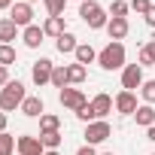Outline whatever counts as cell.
<instances>
[{
	"instance_id": "obj_31",
	"label": "cell",
	"mask_w": 155,
	"mask_h": 155,
	"mask_svg": "<svg viewBox=\"0 0 155 155\" xmlns=\"http://www.w3.org/2000/svg\"><path fill=\"white\" fill-rule=\"evenodd\" d=\"M131 9L140 12V15H146V12L152 9V3H149V0H131Z\"/></svg>"
},
{
	"instance_id": "obj_19",
	"label": "cell",
	"mask_w": 155,
	"mask_h": 155,
	"mask_svg": "<svg viewBox=\"0 0 155 155\" xmlns=\"http://www.w3.org/2000/svg\"><path fill=\"white\" fill-rule=\"evenodd\" d=\"M58 128H61V119L58 116H52V113H43L40 116V134H52Z\"/></svg>"
},
{
	"instance_id": "obj_36",
	"label": "cell",
	"mask_w": 155,
	"mask_h": 155,
	"mask_svg": "<svg viewBox=\"0 0 155 155\" xmlns=\"http://www.w3.org/2000/svg\"><path fill=\"white\" fill-rule=\"evenodd\" d=\"M12 3L15 0H0V9H12Z\"/></svg>"
},
{
	"instance_id": "obj_13",
	"label": "cell",
	"mask_w": 155,
	"mask_h": 155,
	"mask_svg": "<svg viewBox=\"0 0 155 155\" xmlns=\"http://www.w3.org/2000/svg\"><path fill=\"white\" fill-rule=\"evenodd\" d=\"M21 113H25L28 119H40V116L46 113V107H43V101H40V97H25V104H21Z\"/></svg>"
},
{
	"instance_id": "obj_17",
	"label": "cell",
	"mask_w": 155,
	"mask_h": 155,
	"mask_svg": "<svg viewBox=\"0 0 155 155\" xmlns=\"http://www.w3.org/2000/svg\"><path fill=\"white\" fill-rule=\"evenodd\" d=\"M134 119H137V125H143V128H152V125H155V110H152L149 104H146V107H137Z\"/></svg>"
},
{
	"instance_id": "obj_26",
	"label": "cell",
	"mask_w": 155,
	"mask_h": 155,
	"mask_svg": "<svg viewBox=\"0 0 155 155\" xmlns=\"http://www.w3.org/2000/svg\"><path fill=\"white\" fill-rule=\"evenodd\" d=\"M15 152V137H9L6 131L0 134V155H12Z\"/></svg>"
},
{
	"instance_id": "obj_15",
	"label": "cell",
	"mask_w": 155,
	"mask_h": 155,
	"mask_svg": "<svg viewBox=\"0 0 155 155\" xmlns=\"http://www.w3.org/2000/svg\"><path fill=\"white\" fill-rule=\"evenodd\" d=\"M15 37H18V25H15L12 18H3V21H0V43L9 46Z\"/></svg>"
},
{
	"instance_id": "obj_7",
	"label": "cell",
	"mask_w": 155,
	"mask_h": 155,
	"mask_svg": "<svg viewBox=\"0 0 155 155\" xmlns=\"http://www.w3.org/2000/svg\"><path fill=\"white\" fill-rule=\"evenodd\" d=\"M52 70H55V64H52L49 58H40V61L31 67V79H34L37 85H46V82H52Z\"/></svg>"
},
{
	"instance_id": "obj_21",
	"label": "cell",
	"mask_w": 155,
	"mask_h": 155,
	"mask_svg": "<svg viewBox=\"0 0 155 155\" xmlns=\"http://www.w3.org/2000/svg\"><path fill=\"white\" fill-rule=\"evenodd\" d=\"M152 64H155V40L140 49V67H152Z\"/></svg>"
},
{
	"instance_id": "obj_16",
	"label": "cell",
	"mask_w": 155,
	"mask_h": 155,
	"mask_svg": "<svg viewBox=\"0 0 155 155\" xmlns=\"http://www.w3.org/2000/svg\"><path fill=\"white\" fill-rule=\"evenodd\" d=\"M76 49H79L76 37H73L70 31H64V34L58 37V52H61V55H70V52H76Z\"/></svg>"
},
{
	"instance_id": "obj_40",
	"label": "cell",
	"mask_w": 155,
	"mask_h": 155,
	"mask_svg": "<svg viewBox=\"0 0 155 155\" xmlns=\"http://www.w3.org/2000/svg\"><path fill=\"white\" fill-rule=\"evenodd\" d=\"M25 3H34V0H25Z\"/></svg>"
},
{
	"instance_id": "obj_23",
	"label": "cell",
	"mask_w": 155,
	"mask_h": 155,
	"mask_svg": "<svg viewBox=\"0 0 155 155\" xmlns=\"http://www.w3.org/2000/svg\"><path fill=\"white\" fill-rule=\"evenodd\" d=\"M67 82H70L67 79V67H55L52 70V85L55 88H67Z\"/></svg>"
},
{
	"instance_id": "obj_27",
	"label": "cell",
	"mask_w": 155,
	"mask_h": 155,
	"mask_svg": "<svg viewBox=\"0 0 155 155\" xmlns=\"http://www.w3.org/2000/svg\"><path fill=\"white\" fill-rule=\"evenodd\" d=\"M140 94H143V101H146V104L152 107V104H155V79L143 82V85H140Z\"/></svg>"
},
{
	"instance_id": "obj_9",
	"label": "cell",
	"mask_w": 155,
	"mask_h": 155,
	"mask_svg": "<svg viewBox=\"0 0 155 155\" xmlns=\"http://www.w3.org/2000/svg\"><path fill=\"white\" fill-rule=\"evenodd\" d=\"M9 18H12L18 28H31V18H34V9H31V3H12V9H9Z\"/></svg>"
},
{
	"instance_id": "obj_39",
	"label": "cell",
	"mask_w": 155,
	"mask_h": 155,
	"mask_svg": "<svg viewBox=\"0 0 155 155\" xmlns=\"http://www.w3.org/2000/svg\"><path fill=\"white\" fill-rule=\"evenodd\" d=\"M101 155H113V152H101Z\"/></svg>"
},
{
	"instance_id": "obj_32",
	"label": "cell",
	"mask_w": 155,
	"mask_h": 155,
	"mask_svg": "<svg viewBox=\"0 0 155 155\" xmlns=\"http://www.w3.org/2000/svg\"><path fill=\"white\" fill-rule=\"evenodd\" d=\"M143 18H146V25H149V28H155V3H152V9H149Z\"/></svg>"
},
{
	"instance_id": "obj_38",
	"label": "cell",
	"mask_w": 155,
	"mask_h": 155,
	"mask_svg": "<svg viewBox=\"0 0 155 155\" xmlns=\"http://www.w3.org/2000/svg\"><path fill=\"white\" fill-rule=\"evenodd\" d=\"M46 155H58V149H49V152H46Z\"/></svg>"
},
{
	"instance_id": "obj_29",
	"label": "cell",
	"mask_w": 155,
	"mask_h": 155,
	"mask_svg": "<svg viewBox=\"0 0 155 155\" xmlns=\"http://www.w3.org/2000/svg\"><path fill=\"white\" fill-rule=\"evenodd\" d=\"M43 3H46L49 15H61V12H64V6H67V0H43Z\"/></svg>"
},
{
	"instance_id": "obj_2",
	"label": "cell",
	"mask_w": 155,
	"mask_h": 155,
	"mask_svg": "<svg viewBox=\"0 0 155 155\" xmlns=\"http://www.w3.org/2000/svg\"><path fill=\"white\" fill-rule=\"evenodd\" d=\"M97 64H101L104 70H119V67H125V46H122V43L104 46V49L97 52Z\"/></svg>"
},
{
	"instance_id": "obj_37",
	"label": "cell",
	"mask_w": 155,
	"mask_h": 155,
	"mask_svg": "<svg viewBox=\"0 0 155 155\" xmlns=\"http://www.w3.org/2000/svg\"><path fill=\"white\" fill-rule=\"evenodd\" d=\"M6 131V113H0V134Z\"/></svg>"
},
{
	"instance_id": "obj_22",
	"label": "cell",
	"mask_w": 155,
	"mask_h": 155,
	"mask_svg": "<svg viewBox=\"0 0 155 155\" xmlns=\"http://www.w3.org/2000/svg\"><path fill=\"white\" fill-rule=\"evenodd\" d=\"M67 79H70L73 85L85 82V67H82V64H70V67H67Z\"/></svg>"
},
{
	"instance_id": "obj_3",
	"label": "cell",
	"mask_w": 155,
	"mask_h": 155,
	"mask_svg": "<svg viewBox=\"0 0 155 155\" xmlns=\"http://www.w3.org/2000/svg\"><path fill=\"white\" fill-rule=\"evenodd\" d=\"M79 15H82V21H85L91 31L107 28V12H104V6H101V3H94V0H82Z\"/></svg>"
},
{
	"instance_id": "obj_5",
	"label": "cell",
	"mask_w": 155,
	"mask_h": 155,
	"mask_svg": "<svg viewBox=\"0 0 155 155\" xmlns=\"http://www.w3.org/2000/svg\"><path fill=\"white\" fill-rule=\"evenodd\" d=\"M58 101H61V107H67V110H73V113H79V110L88 104V101H85V94H82L79 88H61Z\"/></svg>"
},
{
	"instance_id": "obj_14",
	"label": "cell",
	"mask_w": 155,
	"mask_h": 155,
	"mask_svg": "<svg viewBox=\"0 0 155 155\" xmlns=\"http://www.w3.org/2000/svg\"><path fill=\"white\" fill-rule=\"evenodd\" d=\"M91 110H94L97 119H104L107 113H113V97H110V94H97V97L91 101Z\"/></svg>"
},
{
	"instance_id": "obj_8",
	"label": "cell",
	"mask_w": 155,
	"mask_h": 155,
	"mask_svg": "<svg viewBox=\"0 0 155 155\" xmlns=\"http://www.w3.org/2000/svg\"><path fill=\"white\" fill-rule=\"evenodd\" d=\"M15 149H18V155H46L43 149V140L40 137H18L15 140Z\"/></svg>"
},
{
	"instance_id": "obj_4",
	"label": "cell",
	"mask_w": 155,
	"mask_h": 155,
	"mask_svg": "<svg viewBox=\"0 0 155 155\" xmlns=\"http://www.w3.org/2000/svg\"><path fill=\"white\" fill-rule=\"evenodd\" d=\"M113 137V128H110V122H104V119H97V122H91L88 128H85V143L88 146H97V143H104V140H110Z\"/></svg>"
},
{
	"instance_id": "obj_30",
	"label": "cell",
	"mask_w": 155,
	"mask_h": 155,
	"mask_svg": "<svg viewBox=\"0 0 155 155\" xmlns=\"http://www.w3.org/2000/svg\"><path fill=\"white\" fill-rule=\"evenodd\" d=\"M76 116H79L82 122H88V125H91V122H97V116H94V110H91V104H85V107H82L79 113H76Z\"/></svg>"
},
{
	"instance_id": "obj_18",
	"label": "cell",
	"mask_w": 155,
	"mask_h": 155,
	"mask_svg": "<svg viewBox=\"0 0 155 155\" xmlns=\"http://www.w3.org/2000/svg\"><path fill=\"white\" fill-rule=\"evenodd\" d=\"M43 31H46L49 37H61V34H64V18H61V15H49L46 25H43Z\"/></svg>"
},
{
	"instance_id": "obj_10",
	"label": "cell",
	"mask_w": 155,
	"mask_h": 155,
	"mask_svg": "<svg viewBox=\"0 0 155 155\" xmlns=\"http://www.w3.org/2000/svg\"><path fill=\"white\" fill-rule=\"evenodd\" d=\"M128 18H113V21H107V34H110V40L113 43H122L125 37H128Z\"/></svg>"
},
{
	"instance_id": "obj_41",
	"label": "cell",
	"mask_w": 155,
	"mask_h": 155,
	"mask_svg": "<svg viewBox=\"0 0 155 155\" xmlns=\"http://www.w3.org/2000/svg\"><path fill=\"white\" fill-rule=\"evenodd\" d=\"M152 155H155V152H152Z\"/></svg>"
},
{
	"instance_id": "obj_20",
	"label": "cell",
	"mask_w": 155,
	"mask_h": 155,
	"mask_svg": "<svg viewBox=\"0 0 155 155\" xmlns=\"http://www.w3.org/2000/svg\"><path fill=\"white\" fill-rule=\"evenodd\" d=\"M73 55H76V64H82V67H85V64H91V61H97V52H94L91 46H85V43L76 49Z\"/></svg>"
},
{
	"instance_id": "obj_24",
	"label": "cell",
	"mask_w": 155,
	"mask_h": 155,
	"mask_svg": "<svg viewBox=\"0 0 155 155\" xmlns=\"http://www.w3.org/2000/svg\"><path fill=\"white\" fill-rule=\"evenodd\" d=\"M40 140H43V146H46V149H58L64 137H61V131H52V134H40Z\"/></svg>"
},
{
	"instance_id": "obj_33",
	"label": "cell",
	"mask_w": 155,
	"mask_h": 155,
	"mask_svg": "<svg viewBox=\"0 0 155 155\" xmlns=\"http://www.w3.org/2000/svg\"><path fill=\"white\" fill-rule=\"evenodd\" d=\"M76 155H97V152H94V146L85 143V146H79V152H76Z\"/></svg>"
},
{
	"instance_id": "obj_12",
	"label": "cell",
	"mask_w": 155,
	"mask_h": 155,
	"mask_svg": "<svg viewBox=\"0 0 155 155\" xmlns=\"http://www.w3.org/2000/svg\"><path fill=\"white\" fill-rule=\"evenodd\" d=\"M116 110L125 113V116H134V113H137V97H134V91H122V94L116 97Z\"/></svg>"
},
{
	"instance_id": "obj_6",
	"label": "cell",
	"mask_w": 155,
	"mask_h": 155,
	"mask_svg": "<svg viewBox=\"0 0 155 155\" xmlns=\"http://www.w3.org/2000/svg\"><path fill=\"white\" fill-rule=\"evenodd\" d=\"M143 85V67L140 64H128L125 70H122V88L125 91H134V88H140Z\"/></svg>"
},
{
	"instance_id": "obj_34",
	"label": "cell",
	"mask_w": 155,
	"mask_h": 155,
	"mask_svg": "<svg viewBox=\"0 0 155 155\" xmlns=\"http://www.w3.org/2000/svg\"><path fill=\"white\" fill-rule=\"evenodd\" d=\"M6 82H9V70L0 64V85H6Z\"/></svg>"
},
{
	"instance_id": "obj_25",
	"label": "cell",
	"mask_w": 155,
	"mask_h": 155,
	"mask_svg": "<svg viewBox=\"0 0 155 155\" xmlns=\"http://www.w3.org/2000/svg\"><path fill=\"white\" fill-rule=\"evenodd\" d=\"M0 64H3V67L15 64V49H12V46H6V43H0Z\"/></svg>"
},
{
	"instance_id": "obj_28",
	"label": "cell",
	"mask_w": 155,
	"mask_h": 155,
	"mask_svg": "<svg viewBox=\"0 0 155 155\" xmlns=\"http://www.w3.org/2000/svg\"><path fill=\"white\" fill-rule=\"evenodd\" d=\"M131 9V3H125V0H113V6H110V15L113 18H125V12Z\"/></svg>"
},
{
	"instance_id": "obj_11",
	"label": "cell",
	"mask_w": 155,
	"mask_h": 155,
	"mask_svg": "<svg viewBox=\"0 0 155 155\" xmlns=\"http://www.w3.org/2000/svg\"><path fill=\"white\" fill-rule=\"evenodd\" d=\"M43 37H46V31H43V28H37V25H31V28H25V31H21V40H25V46H28V49H40Z\"/></svg>"
},
{
	"instance_id": "obj_35",
	"label": "cell",
	"mask_w": 155,
	"mask_h": 155,
	"mask_svg": "<svg viewBox=\"0 0 155 155\" xmlns=\"http://www.w3.org/2000/svg\"><path fill=\"white\" fill-rule=\"evenodd\" d=\"M146 140H152V143H155V125H152V128H146Z\"/></svg>"
},
{
	"instance_id": "obj_1",
	"label": "cell",
	"mask_w": 155,
	"mask_h": 155,
	"mask_svg": "<svg viewBox=\"0 0 155 155\" xmlns=\"http://www.w3.org/2000/svg\"><path fill=\"white\" fill-rule=\"evenodd\" d=\"M25 85L15 79V82H6L3 85V91H0V110L3 113H12V110H21V104H25Z\"/></svg>"
}]
</instances>
